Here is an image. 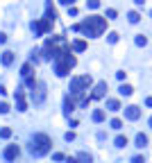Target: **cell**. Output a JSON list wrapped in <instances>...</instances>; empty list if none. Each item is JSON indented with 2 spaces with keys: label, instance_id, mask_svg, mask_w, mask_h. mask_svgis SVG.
<instances>
[{
  "label": "cell",
  "instance_id": "cell-1",
  "mask_svg": "<svg viewBox=\"0 0 152 163\" xmlns=\"http://www.w3.org/2000/svg\"><path fill=\"white\" fill-rule=\"evenodd\" d=\"M91 75H80V77H73L71 79V95L73 98H80V107H89V102H91V95L86 98V93L89 91V86H91Z\"/></svg>",
  "mask_w": 152,
  "mask_h": 163
},
{
  "label": "cell",
  "instance_id": "cell-2",
  "mask_svg": "<svg viewBox=\"0 0 152 163\" xmlns=\"http://www.w3.org/2000/svg\"><path fill=\"white\" fill-rule=\"evenodd\" d=\"M104 30H107V18L104 16H89L84 18V23H80V32L84 36H91V39L100 36Z\"/></svg>",
  "mask_w": 152,
  "mask_h": 163
},
{
  "label": "cell",
  "instance_id": "cell-3",
  "mask_svg": "<svg viewBox=\"0 0 152 163\" xmlns=\"http://www.w3.org/2000/svg\"><path fill=\"white\" fill-rule=\"evenodd\" d=\"M75 64H77V59L71 54V45L64 48V50L57 54V59H55V73H57V77H66V75L71 73V68H75Z\"/></svg>",
  "mask_w": 152,
  "mask_h": 163
},
{
  "label": "cell",
  "instance_id": "cell-4",
  "mask_svg": "<svg viewBox=\"0 0 152 163\" xmlns=\"http://www.w3.org/2000/svg\"><path fill=\"white\" fill-rule=\"evenodd\" d=\"M50 138L45 136V134H34V138H32V145H30V152L34 156H43V154H48L50 152Z\"/></svg>",
  "mask_w": 152,
  "mask_h": 163
},
{
  "label": "cell",
  "instance_id": "cell-5",
  "mask_svg": "<svg viewBox=\"0 0 152 163\" xmlns=\"http://www.w3.org/2000/svg\"><path fill=\"white\" fill-rule=\"evenodd\" d=\"M50 27H52V23L48 21V18L32 23V30H34V34H36V36H41V34H45V32H50Z\"/></svg>",
  "mask_w": 152,
  "mask_h": 163
},
{
  "label": "cell",
  "instance_id": "cell-6",
  "mask_svg": "<svg viewBox=\"0 0 152 163\" xmlns=\"http://www.w3.org/2000/svg\"><path fill=\"white\" fill-rule=\"evenodd\" d=\"M104 95H107V82H98L93 93H91V100H102Z\"/></svg>",
  "mask_w": 152,
  "mask_h": 163
},
{
  "label": "cell",
  "instance_id": "cell-7",
  "mask_svg": "<svg viewBox=\"0 0 152 163\" xmlns=\"http://www.w3.org/2000/svg\"><path fill=\"white\" fill-rule=\"evenodd\" d=\"M125 118H127V120H139V118H141V109L136 107V104L125 107Z\"/></svg>",
  "mask_w": 152,
  "mask_h": 163
},
{
  "label": "cell",
  "instance_id": "cell-8",
  "mask_svg": "<svg viewBox=\"0 0 152 163\" xmlns=\"http://www.w3.org/2000/svg\"><path fill=\"white\" fill-rule=\"evenodd\" d=\"M18 154H21V150H18L16 145H7V147H5V159H7V161H16Z\"/></svg>",
  "mask_w": 152,
  "mask_h": 163
},
{
  "label": "cell",
  "instance_id": "cell-9",
  "mask_svg": "<svg viewBox=\"0 0 152 163\" xmlns=\"http://www.w3.org/2000/svg\"><path fill=\"white\" fill-rule=\"evenodd\" d=\"M0 61H3V66H12L14 64V52L12 50H5L3 54H0Z\"/></svg>",
  "mask_w": 152,
  "mask_h": 163
},
{
  "label": "cell",
  "instance_id": "cell-10",
  "mask_svg": "<svg viewBox=\"0 0 152 163\" xmlns=\"http://www.w3.org/2000/svg\"><path fill=\"white\" fill-rule=\"evenodd\" d=\"M36 86H39V93L32 95V98H34V102H43V98H45V84L43 82H36Z\"/></svg>",
  "mask_w": 152,
  "mask_h": 163
},
{
  "label": "cell",
  "instance_id": "cell-11",
  "mask_svg": "<svg viewBox=\"0 0 152 163\" xmlns=\"http://www.w3.org/2000/svg\"><path fill=\"white\" fill-rule=\"evenodd\" d=\"M73 109H75V102H73L71 95H66V100H64V113H66V116H71Z\"/></svg>",
  "mask_w": 152,
  "mask_h": 163
},
{
  "label": "cell",
  "instance_id": "cell-12",
  "mask_svg": "<svg viewBox=\"0 0 152 163\" xmlns=\"http://www.w3.org/2000/svg\"><path fill=\"white\" fill-rule=\"evenodd\" d=\"M21 75H23L25 79H30V77H32V61L23 64V68H21Z\"/></svg>",
  "mask_w": 152,
  "mask_h": 163
},
{
  "label": "cell",
  "instance_id": "cell-13",
  "mask_svg": "<svg viewBox=\"0 0 152 163\" xmlns=\"http://www.w3.org/2000/svg\"><path fill=\"white\" fill-rule=\"evenodd\" d=\"M77 163H93V156L89 154V152H80L77 154Z\"/></svg>",
  "mask_w": 152,
  "mask_h": 163
},
{
  "label": "cell",
  "instance_id": "cell-14",
  "mask_svg": "<svg viewBox=\"0 0 152 163\" xmlns=\"http://www.w3.org/2000/svg\"><path fill=\"white\" fill-rule=\"evenodd\" d=\"M73 50L75 52H84V50H86V41H82V39L73 41Z\"/></svg>",
  "mask_w": 152,
  "mask_h": 163
},
{
  "label": "cell",
  "instance_id": "cell-15",
  "mask_svg": "<svg viewBox=\"0 0 152 163\" xmlns=\"http://www.w3.org/2000/svg\"><path fill=\"white\" fill-rule=\"evenodd\" d=\"M104 116H107V113H104V109H96V111H93V122H102Z\"/></svg>",
  "mask_w": 152,
  "mask_h": 163
},
{
  "label": "cell",
  "instance_id": "cell-16",
  "mask_svg": "<svg viewBox=\"0 0 152 163\" xmlns=\"http://www.w3.org/2000/svg\"><path fill=\"white\" fill-rule=\"evenodd\" d=\"M148 145V136L145 134H136V147H145Z\"/></svg>",
  "mask_w": 152,
  "mask_h": 163
},
{
  "label": "cell",
  "instance_id": "cell-17",
  "mask_svg": "<svg viewBox=\"0 0 152 163\" xmlns=\"http://www.w3.org/2000/svg\"><path fill=\"white\" fill-rule=\"evenodd\" d=\"M118 93H120V95H132V93H134V89H132L129 84H120V89H118Z\"/></svg>",
  "mask_w": 152,
  "mask_h": 163
},
{
  "label": "cell",
  "instance_id": "cell-18",
  "mask_svg": "<svg viewBox=\"0 0 152 163\" xmlns=\"http://www.w3.org/2000/svg\"><path fill=\"white\" fill-rule=\"evenodd\" d=\"M107 109L109 111H120V102L118 100H107Z\"/></svg>",
  "mask_w": 152,
  "mask_h": 163
},
{
  "label": "cell",
  "instance_id": "cell-19",
  "mask_svg": "<svg viewBox=\"0 0 152 163\" xmlns=\"http://www.w3.org/2000/svg\"><path fill=\"white\" fill-rule=\"evenodd\" d=\"M113 143H116V147H125L127 145V136H123V134H120V136H116Z\"/></svg>",
  "mask_w": 152,
  "mask_h": 163
},
{
  "label": "cell",
  "instance_id": "cell-20",
  "mask_svg": "<svg viewBox=\"0 0 152 163\" xmlns=\"http://www.w3.org/2000/svg\"><path fill=\"white\" fill-rule=\"evenodd\" d=\"M16 107H18V111H27V102H25V98H16Z\"/></svg>",
  "mask_w": 152,
  "mask_h": 163
},
{
  "label": "cell",
  "instance_id": "cell-21",
  "mask_svg": "<svg viewBox=\"0 0 152 163\" xmlns=\"http://www.w3.org/2000/svg\"><path fill=\"white\" fill-rule=\"evenodd\" d=\"M127 18H129V23H139V21H141L139 12H129V14H127Z\"/></svg>",
  "mask_w": 152,
  "mask_h": 163
},
{
  "label": "cell",
  "instance_id": "cell-22",
  "mask_svg": "<svg viewBox=\"0 0 152 163\" xmlns=\"http://www.w3.org/2000/svg\"><path fill=\"white\" fill-rule=\"evenodd\" d=\"M9 136H12V129H9V127H3V129H0V138H9Z\"/></svg>",
  "mask_w": 152,
  "mask_h": 163
},
{
  "label": "cell",
  "instance_id": "cell-23",
  "mask_svg": "<svg viewBox=\"0 0 152 163\" xmlns=\"http://www.w3.org/2000/svg\"><path fill=\"white\" fill-rule=\"evenodd\" d=\"M120 127H123V120L120 118H113L111 120V129H120Z\"/></svg>",
  "mask_w": 152,
  "mask_h": 163
},
{
  "label": "cell",
  "instance_id": "cell-24",
  "mask_svg": "<svg viewBox=\"0 0 152 163\" xmlns=\"http://www.w3.org/2000/svg\"><path fill=\"white\" fill-rule=\"evenodd\" d=\"M116 9H107V16H104V18H107V21H113V18H116Z\"/></svg>",
  "mask_w": 152,
  "mask_h": 163
},
{
  "label": "cell",
  "instance_id": "cell-25",
  "mask_svg": "<svg viewBox=\"0 0 152 163\" xmlns=\"http://www.w3.org/2000/svg\"><path fill=\"white\" fill-rule=\"evenodd\" d=\"M107 41H109V43H116V41H118V34H116V32H109V34H107Z\"/></svg>",
  "mask_w": 152,
  "mask_h": 163
},
{
  "label": "cell",
  "instance_id": "cell-26",
  "mask_svg": "<svg viewBox=\"0 0 152 163\" xmlns=\"http://www.w3.org/2000/svg\"><path fill=\"white\" fill-rule=\"evenodd\" d=\"M136 45H148V39H145L143 34H139V36H136Z\"/></svg>",
  "mask_w": 152,
  "mask_h": 163
},
{
  "label": "cell",
  "instance_id": "cell-27",
  "mask_svg": "<svg viewBox=\"0 0 152 163\" xmlns=\"http://www.w3.org/2000/svg\"><path fill=\"white\" fill-rule=\"evenodd\" d=\"M98 7H100L98 0H89V9H98Z\"/></svg>",
  "mask_w": 152,
  "mask_h": 163
},
{
  "label": "cell",
  "instance_id": "cell-28",
  "mask_svg": "<svg viewBox=\"0 0 152 163\" xmlns=\"http://www.w3.org/2000/svg\"><path fill=\"white\" fill-rule=\"evenodd\" d=\"M0 113H9V104H7V102L0 104Z\"/></svg>",
  "mask_w": 152,
  "mask_h": 163
},
{
  "label": "cell",
  "instance_id": "cell-29",
  "mask_svg": "<svg viewBox=\"0 0 152 163\" xmlns=\"http://www.w3.org/2000/svg\"><path fill=\"white\" fill-rule=\"evenodd\" d=\"M52 159H55V161H64V159H66V156H64V154H61V152H55V154H52Z\"/></svg>",
  "mask_w": 152,
  "mask_h": 163
},
{
  "label": "cell",
  "instance_id": "cell-30",
  "mask_svg": "<svg viewBox=\"0 0 152 163\" xmlns=\"http://www.w3.org/2000/svg\"><path fill=\"white\" fill-rule=\"evenodd\" d=\"M132 163H145V156H134V159H132Z\"/></svg>",
  "mask_w": 152,
  "mask_h": 163
},
{
  "label": "cell",
  "instance_id": "cell-31",
  "mask_svg": "<svg viewBox=\"0 0 152 163\" xmlns=\"http://www.w3.org/2000/svg\"><path fill=\"white\" fill-rule=\"evenodd\" d=\"M68 14L71 16H77V7H68Z\"/></svg>",
  "mask_w": 152,
  "mask_h": 163
},
{
  "label": "cell",
  "instance_id": "cell-32",
  "mask_svg": "<svg viewBox=\"0 0 152 163\" xmlns=\"http://www.w3.org/2000/svg\"><path fill=\"white\" fill-rule=\"evenodd\" d=\"M66 140H75V134L73 131H66Z\"/></svg>",
  "mask_w": 152,
  "mask_h": 163
},
{
  "label": "cell",
  "instance_id": "cell-33",
  "mask_svg": "<svg viewBox=\"0 0 152 163\" xmlns=\"http://www.w3.org/2000/svg\"><path fill=\"white\" fill-rule=\"evenodd\" d=\"M64 161H66V163H77V159H75V156H66Z\"/></svg>",
  "mask_w": 152,
  "mask_h": 163
},
{
  "label": "cell",
  "instance_id": "cell-34",
  "mask_svg": "<svg viewBox=\"0 0 152 163\" xmlns=\"http://www.w3.org/2000/svg\"><path fill=\"white\" fill-rule=\"evenodd\" d=\"M7 41V34H3V32H0V43H5Z\"/></svg>",
  "mask_w": 152,
  "mask_h": 163
},
{
  "label": "cell",
  "instance_id": "cell-35",
  "mask_svg": "<svg viewBox=\"0 0 152 163\" xmlns=\"http://www.w3.org/2000/svg\"><path fill=\"white\" fill-rule=\"evenodd\" d=\"M145 104H148V107H152V98H145Z\"/></svg>",
  "mask_w": 152,
  "mask_h": 163
},
{
  "label": "cell",
  "instance_id": "cell-36",
  "mask_svg": "<svg viewBox=\"0 0 152 163\" xmlns=\"http://www.w3.org/2000/svg\"><path fill=\"white\" fill-rule=\"evenodd\" d=\"M148 125H150V127H152V118H150V122H148Z\"/></svg>",
  "mask_w": 152,
  "mask_h": 163
}]
</instances>
